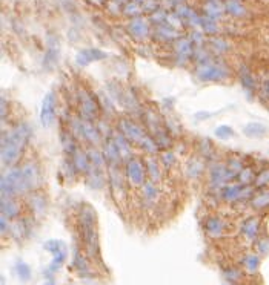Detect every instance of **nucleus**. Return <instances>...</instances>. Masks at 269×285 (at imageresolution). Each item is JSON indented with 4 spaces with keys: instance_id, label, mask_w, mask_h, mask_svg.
Instances as JSON below:
<instances>
[{
    "instance_id": "nucleus-3",
    "label": "nucleus",
    "mask_w": 269,
    "mask_h": 285,
    "mask_svg": "<svg viewBox=\"0 0 269 285\" xmlns=\"http://www.w3.org/2000/svg\"><path fill=\"white\" fill-rule=\"evenodd\" d=\"M29 190L25 176L22 172V167L11 169L2 176V198H13L16 195L26 193Z\"/></svg>"
},
{
    "instance_id": "nucleus-12",
    "label": "nucleus",
    "mask_w": 269,
    "mask_h": 285,
    "mask_svg": "<svg viewBox=\"0 0 269 285\" xmlns=\"http://www.w3.org/2000/svg\"><path fill=\"white\" fill-rule=\"evenodd\" d=\"M128 31L132 37L136 39H145L146 35L149 34V25L145 19L142 17H134L129 25H128Z\"/></svg>"
},
{
    "instance_id": "nucleus-2",
    "label": "nucleus",
    "mask_w": 269,
    "mask_h": 285,
    "mask_svg": "<svg viewBox=\"0 0 269 285\" xmlns=\"http://www.w3.org/2000/svg\"><path fill=\"white\" fill-rule=\"evenodd\" d=\"M95 211L91 205L85 204L80 210V224H82V233L86 244V248L91 256L97 253V232H95Z\"/></svg>"
},
{
    "instance_id": "nucleus-15",
    "label": "nucleus",
    "mask_w": 269,
    "mask_h": 285,
    "mask_svg": "<svg viewBox=\"0 0 269 285\" xmlns=\"http://www.w3.org/2000/svg\"><path fill=\"white\" fill-rule=\"evenodd\" d=\"M258 230H260V221L255 217L248 218L243 224H242V235L248 239V241H255L258 236Z\"/></svg>"
},
{
    "instance_id": "nucleus-44",
    "label": "nucleus",
    "mask_w": 269,
    "mask_h": 285,
    "mask_svg": "<svg viewBox=\"0 0 269 285\" xmlns=\"http://www.w3.org/2000/svg\"><path fill=\"white\" fill-rule=\"evenodd\" d=\"M257 247H258L260 253H266L269 250V241L267 239H261V241H258Z\"/></svg>"
},
{
    "instance_id": "nucleus-35",
    "label": "nucleus",
    "mask_w": 269,
    "mask_h": 285,
    "mask_svg": "<svg viewBox=\"0 0 269 285\" xmlns=\"http://www.w3.org/2000/svg\"><path fill=\"white\" fill-rule=\"evenodd\" d=\"M146 167H148V175L151 176V181H154V183L160 181V170H158L157 163L154 160H148Z\"/></svg>"
},
{
    "instance_id": "nucleus-21",
    "label": "nucleus",
    "mask_w": 269,
    "mask_h": 285,
    "mask_svg": "<svg viewBox=\"0 0 269 285\" xmlns=\"http://www.w3.org/2000/svg\"><path fill=\"white\" fill-rule=\"evenodd\" d=\"M223 11H225V4H222L220 0H208L205 4V14L216 20L222 17Z\"/></svg>"
},
{
    "instance_id": "nucleus-14",
    "label": "nucleus",
    "mask_w": 269,
    "mask_h": 285,
    "mask_svg": "<svg viewBox=\"0 0 269 285\" xmlns=\"http://www.w3.org/2000/svg\"><path fill=\"white\" fill-rule=\"evenodd\" d=\"M176 55H177V63L183 64L189 57H192L194 54V48H192V42H189L188 39H179L176 43Z\"/></svg>"
},
{
    "instance_id": "nucleus-4",
    "label": "nucleus",
    "mask_w": 269,
    "mask_h": 285,
    "mask_svg": "<svg viewBox=\"0 0 269 285\" xmlns=\"http://www.w3.org/2000/svg\"><path fill=\"white\" fill-rule=\"evenodd\" d=\"M195 76L201 82H219V80H226L229 77V69L225 64L208 60L205 63L198 64Z\"/></svg>"
},
{
    "instance_id": "nucleus-25",
    "label": "nucleus",
    "mask_w": 269,
    "mask_h": 285,
    "mask_svg": "<svg viewBox=\"0 0 269 285\" xmlns=\"http://www.w3.org/2000/svg\"><path fill=\"white\" fill-rule=\"evenodd\" d=\"M243 132L251 138H260L267 132V127L264 124H261V123H248L243 127Z\"/></svg>"
},
{
    "instance_id": "nucleus-11",
    "label": "nucleus",
    "mask_w": 269,
    "mask_h": 285,
    "mask_svg": "<svg viewBox=\"0 0 269 285\" xmlns=\"http://www.w3.org/2000/svg\"><path fill=\"white\" fill-rule=\"evenodd\" d=\"M106 55H108V54H105L103 51H100V49L88 48V49L80 51V52L76 55V63H77V66H88V64L92 63V61H98V60L106 58Z\"/></svg>"
},
{
    "instance_id": "nucleus-27",
    "label": "nucleus",
    "mask_w": 269,
    "mask_h": 285,
    "mask_svg": "<svg viewBox=\"0 0 269 285\" xmlns=\"http://www.w3.org/2000/svg\"><path fill=\"white\" fill-rule=\"evenodd\" d=\"M251 204H252V207L257 208V210H261V208L267 207V205H269V192H267V190L258 192L255 196H252Z\"/></svg>"
},
{
    "instance_id": "nucleus-26",
    "label": "nucleus",
    "mask_w": 269,
    "mask_h": 285,
    "mask_svg": "<svg viewBox=\"0 0 269 285\" xmlns=\"http://www.w3.org/2000/svg\"><path fill=\"white\" fill-rule=\"evenodd\" d=\"M223 223H222V220H219V218H209L208 221H206V230H208V233L211 235V236H214V238H219L222 233H223Z\"/></svg>"
},
{
    "instance_id": "nucleus-10",
    "label": "nucleus",
    "mask_w": 269,
    "mask_h": 285,
    "mask_svg": "<svg viewBox=\"0 0 269 285\" xmlns=\"http://www.w3.org/2000/svg\"><path fill=\"white\" fill-rule=\"evenodd\" d=\"M235 173L229 170V167L217 164L211 169V183L214 187H223Z\"/></svg>"
},
{
    "instance_id": "nucleus-13",
    "label": "nucleus",
    "mask_w": 269,
    "mask_h": 285,
    "mask_svg": "<svg viewBox=\"0 0 269 285\" xmlns=\"http://www.w3.org/2000/svg\"><path fill=\"white\" fill-rule=\"evenodd\" d=\"M249 195H251V189L245 187L243 184L242 186H239V184L237 186H226L223 189V198L226 201H231V202L240 201V199H243Z\"/></svg>"
},
{
    "instance_id": "nucleus-9",
    "label": "nucleus",
    "mask_w": 269,
    "mask_h": 285,
    "mask_svg": "<svg viewBox=\"0 0 269 285\" xmlns=\"http://www.w3.org/2000/svg\"><path fill=\"white\" fill-rule=\"evenodd\" d=\"M119 126H120V130H122V133L131 141V142H140V139L145 136V132H143V129L142 127H139L136 123H132V121H129V120H122L120 123H119Z\"/></svg>"
},
{
    "instance_id": "nucleus-1",
    "label": "nucleus",
    "mask_w": 269,
    "mask_h": 285,
    "mask_svg": "<svg viewBox=\"0 0 269 285\" xmlns=\"http://www.w3.org/2000/svg\"><path fill=\"white\" fill-rule=\"evenodd\" d=\"M29 136V127L26 124L17 126L2 139V163L4 166H13L23 151L25 142Z\"/></svg>"
},
{
    "instance_id": "nucleus-19",
    "label": "nucleus",
    "mask_w": 269,
    "mask_h": 285,
    "mask_svg": "<svg viewBox=\"0 0 269 285\" xmlns=\"http://www.w3.org/2000/svg\"><path fill=\"white\" fill-rule=\"evenodd\" d=\"M240 80H242V85H243V89L245 92L248 94V97L251 98L252 94H255V88H257V82L254 79V76L249 73V70L243 66L242 70H240Z\"/></svg>"
},
{
    "instance_id": "nucleus-18",
    "label": "nucleus",
    "mask_w": 269,
    "mask_h": 285,
    "mask_svg": "<svg viewBox=\"0 0 269 285\" xmlns=\"http://www.w3.org/2000/svg\"><path fill=\"white\" fill-rule=\"evenodd\" d=\"M82 138L88 139L92 145H97L100 141V132L98 129L89 121V120H82Z\"/></svg>"
},
{
    "instance_id": "nucleus-43",
    "label": "nucleus",
    "mask_w": 269,
    "mask_h": 285,
    "mask_svg": "<svg viewBox=\"0 0 269 285\" xmlns=\"http://www.w3.org/2000/svg\"><path fill=\"white\" fill-rule=\"evenodd\" d=\"M192 40H194L195 46H201V45H203V35H201L200 32H197V31H194L192 32Z\"/></svg>"
},
{
    "instance_id": "nucleus-34",
    "label": "nucleus",
    "mask_w": 269,
    "mask_h": 285,
    "mask_svg": "<svg viewBox=\"0 0 269 285\" xmlns=\"http://www.w3.org/2000/svg\"><path fill=\"white\" fill-rule=\"evenodd\" d=\"M243 265H245V268H246L249 273H255V271L258 270L260 259H258V256H255V255H248V256H245V259H243Z\"/></svg>"
},
{
    "instance_id": "nucleus-40",
    "label": "nucleus",
    "mask_w": 269,
    "mask_h": 285,
    "mask_svg": "<svg viewBox=\"0 0 269 285\" xmlns=\"http://www.w3.org/2000/svg\"><path fill=\"white\" fill-rule=\"evenodd\" d=\"M201 169H203V166H201V163H200V161H194V163H191V164H189V167H188V175H189L191 178H195V176H198V175H200Z\"/></svg>"
},
{
    "instance_id": "nucleus-5",
    "label": "nucleus",
    "mask_w": 269,
    "mask_h": 285,
    "mask_svg": "<svg viewBox=\"0 0 269 285\" xmlns=\"http://www.w3.org/2000/svg\"><path fill=\"white\" fill-rule=\"evenodd\" d=\"M43 247H45L46 252H49L52 255V261H51V265L48 268V274L56 273L62 267V264L65 262V259H66V245H65L63 241L49 239L48 242L43 244Z\"/></svg>"
},
{
    "instance_id": "nucleus-6",
    "label": "nucleus",
    "mask_w": 269,
    "mask_h": 285,
    "mask_svg": "<svg viewBox=\"0 0 269 285\" xmlns=\"http://www.w3.org/2000/svg\"><path fill=\"white\" fill-rule=\"evenodd\" d=\"M56 120V97L52 92H48L42 101V108H40V123L43 127L52 126Z\"/></svg>"
},
{
    "instance_id": "nucleus-33",
    "label": "nucleus",
    "mask_w": 269,
    "mask_h": 285,
    "mask_svg": "<svg viewBox=\"0 0 269 285\" xmlns=\"http://www.w3.org/2000/svg\"><path fill=\"white\" fill-rule=\"evenodd\" d=\"M239 181L240 184H249L252 181H255V173L251 167H243L239 172Z\"/></svg>"
},
{
    "instance_id": "nucleus-39",
    "label": "nucleus",
    "mask_w": 269,
    "mask_h": 285,
    "mask_svg": "<svg viewBox=\"0 0 269 285\" xmlns=\"http://www.w3.org/2000/svg\"><path fill=\"white\" fill-rule=\"evenodd\" d=\"M214 133H216V136H219L220 139H226V138H229V136L234 135V130H232L231 126H219Z\"/></svg>"
},
{
    "instance_id": "nucleus-17",
    "label": "nucleus",
    "mask_w": 269,
    "mask_h": 285,
    "mask_svg": "<svg viewBox=\"0 0 269 285\" xmlns=\"http://www.w3.org/2000/svg\"><path fill=\"white\" fill-rule=\"evenodd\" d=\"M225 13H228L231 17L242 19L246 16V8L242 0H226L225 2Z\"/></svg>"
},
{
    "instance_id": "nucleus-23",
    "label": "nucleus",
    "mask_w": 269,
    "mask_h": 285,
    "mask_svg": "<svg viewBox=\"0 0 269 285\" xmlns=\"http://www.w3.org/2000/svg\"><path fill=\"white\" fill-rule=\"evenodd\" d=\"M105 158L110 164H119V161L122 160V155H120V152L116 146L114 139L105 142Z\"/></svg>"
},
{
    "instance_id": "nucleus-20",
    "label": "nucleus",
    "mask_w": 269,
    "mask_h": 285,
    "mask_svg": "<svg viewBox=\"0 0 269 285\" xmlns=\"http://www.w3.org/2000/svg\"><path fill=\"white\" fill-rule=\"evenodd\" d=\"M20 205L13 198H2V217L13 220L19 215Z\"/></svg>"
},
{
    "instance_id": "nucleus-41",
    "label": "nucleus",
    "mask_w": 269,
    "mask_h": 285,
    "mask_svg": "<svg viewBox=\"0 0 269 285\" xmlns=\"http://www.w3.org/2000/svg\"><path fill=\"white\" fill-rule=\"evenodd\" d=\"M228 167H229V170H232L235 175H239V172L243 169V164H242V161H240L239 158H231L229 163H228Z\"/></svg>"
},
{
    "instance_id": "nucleus-7",
    "label": "nucleus",
    "mask_w": 269,
    "mask_h": 285,
    "mask_svg": "<svg viewBox=\"0 0 269 285\" xmlns=\"http://www.w3.org/2000/svg\"><path fill=\"white\" fill-rule=\"evenodd\" d=\"M126 176L131 184L134 186H143L145 184V169L140 160L129 158L126 164Z\"/></svg>"
},
{
    "instance_id": "nucleus-38",
    "label": "nucleus",
    "mask_w": 269,
    "mask_h": 285,
    "mask_svg": "<svg viewBox=\"0 0 269 285\" xmlns=\"http://www.w3.org/2000/svg\"><path fill=\"white\" fill-rule=\"evenodd\" d=\"M260 97L264 101V104L269 108V76H266L261 80V86H260Z\"/></svg>"
},
{
    "instance_id": "nucleus-30",
    "label": "nucleus",
    "mask_w": 269,
    "mask_h": 285,
    "mask_svg": "<svg viewBox=\"0 0 269 285\" xmlns=\"http://www.w3.org/2000/svg\"><path fill=\"white\" fill-rule=\"evenodd\" d=\"M139 145H140L142 149H145V152H148V154H155V152H157V148H158L157 141L152 139V138L148 136V135H145V136L140 139Z\"/></svg>"
},
{
    "instance_id": "nucleus-29",
    "label": "nucleus",
    "mask_w": 269,
    "mask_h": 285,
    "mask_svg": "<svg viewBox=\"0 0 269 285\" xmlns=\"http://www.w3.org/2000/svg\"><path fill=\"white\" fill-rule=\"evenodd\" d=\"M59 60V48L52 43L48 42V51H46V57H45V67L48 64V67H52Z\"/></svg>"
},
{
    "instance_id": "nucleus-24",
    "label": "nucleus",
    "mask_w": 269,
    "mask_h": 285,
    "mask_svg": "<svg viewBox=\"0 0 269 285\" xmlns=\"http://www.w3.org/2000/svg\"><path fill=\"white\" fill-rule=\"evenodd\" d=\"M113 139H114V142H116V146H117V149H119V152H120V155H122V158H129L131 157V146H129V139L122 133H116L114 136H113Z\"/></svg>"
},
{
    "instance_id": "nucleus-46",
    "label": "nucleus",
    "mask_w": 269,
    "mask_h": 285,
    "mask_svg": "<svg viewBox=\"0 0 269 285\" xmlns=\"http://www.w3.org/2000/svg\"><path fill=\"white\" fill-rule=\"evenodd\" d=\"M7 221H8V218H5V217H2V226H0V229H2V233H5L7 232Z\"/></svg>"
},
{
    "instance_id": "nucleus-16",
    "label": "nucleus",
    "mask_w": 269,
    "mask_h": 285,
    "mask_svg": "<svg viewBox=\"0 0 269 285\" xmlns=\"http://www.w3.org/2000/svg\"><path fill=\"white\" fill-rule=\"evenodd\" d=\"M155 35H158V37H160L162 40H165V42H170V40H174V39L179 37V32H177L176 26H173L171 23L165 22V23L157 25V28H155Z\"/></svg>"
},
{
    "instance_id": "nucleus-49",
    "label": "nucleus",
    "mask_w": 269,
    "mask_h": 285,
    "mask_svg": "<svg viewBox=\"0 0 269 285\" xmlns=\"http://www.w3.org/2000/svg\"><path fill=\"white\" fill-rule=\"evenodd\" d=\"M116 2H117V4H120V5H122V4H125V2H126V0H116Z\"/></svg>"
},
{
    "instance_id": "nucleus-45",
    "label": "nucleus",
    "mask_w": 269,
    "mask_h": 285,
    "mask_svg": "<svg viewBox=\"0 0 269 285\" xmlns=\"http://www.w3.org/2000/svg\"><path fill=\"white\" fill-rule=\"evenodd\" d=\"M174 161V155L171 154V152H166L165 155H163V163L166 164V166H170V163H173Z\"/></svg>"
},
{
    "instance_id": "nucleus-42",
    "label": "nucleus",
    "mask_w": 269,
    "mask_h": 285,
    "mask_svg": "<svg viewBox=\"0 0 269 285\" xmlns=\"http://www.w3.org/2000/svg\"><path fill=\"white\" fill-rule=\"evenodd\" d=\"M211 45H212L214 51L219 52V54H222L228 49V45H226L225 40H211Z\"/></svg>"
},
{
    "instance_id": "nucleus-36",
    "label": "nucleus",
    "mask_w": 269,
    "mask_h": 285,
    "mask_svg": "<svg viewBox=\"0 0 269 285\" xmlns=\"http://www.w3.org/2000/svg\"><path fill=\"white\" fill-rule=\"evenodd\" d=\"M140 5H142V4L136 2V0H134V2H131V4H126V5H125V14L132 16V17H139V14L143 11V8H142Z\"/></svg>"
},
{
    "instance_id": "nucleus-47",
    "label": "nucleus",
    "mask_w": 269,
    "mask_h": 285,
    "mask_svg": "<svg viewBox=\"0 0 269 285\" xmlns=\"http://www.w3.org/2000/svg\"><path fill=\"white\" fill-rule=\"evenodd\" d=\"M171 2H173L174 5H180V4L183 2V0H171Z\"/></svg>"
},
{
    "instance_id": "nucleus-22",
    "label": "nucleus",
    "mask_w": 269,
    "mask_h": 285,
    "mask_svg": "<svg viewBox=\"0 0 269 285\" xmlns=\"http://www.w3.org/2000/svg\"><path fill=\"white\" fill-rule=\"evenodd\" d=\"M73 166L79 170V172H88L91 167V161H89V155H85L82 151H76L73 154Z\"/></svg>"
},
{
    "instance_id": "nucleus-8",
    "label": "nucleus",
    "mask_w": 269,
    "mask_h": 285,
    "mask_svg": "<svg viewBox=\"0 0 269 285\" xmlns=\"http://www.w3.org/2000/svg\"><path fill=\"white\" fill-rule=\"evenodd\" d=\"M79 101H80L82 117L85 120L92 121L97 117V103H95V100L85 89H80V92H79Z\"/></svg>"
},
{
    "instance_id": "nucleus-37",
    "label": "nucleus",
    "mask_w": 269,
    "mask_h": 285,
    "mask_svg": "<svg viewBox=\"0 0 269 285\" xmlns=\"http://www.w3.org/2000/svg\"><path fill=\"white\" fill-rule=\"evenodd\" d=\"M254 184H255L257 189H261V187H264V186L269 184V169H264L263 172H260V173L255 176Z\"/></svg>"
},
{
    "instance_id": "nucleus-32",
    "label": "nucleus",
    "mask_w": 269,
    "mask_h": 285,
    "mask_svg": "<svg viewBox=\"0 0 269 285\" xmlns=\"http://www.w3.org/2000/svg\"><path fill=\"white\" fill-rule=\"evenodd\" d=\"M14 270H16V274H17L22 280H26V279H29V276H31V268H29V265H28L26 262H23V261L16 262Z\"/></svg>"
},
{
    "instance_id": "nucleus-31",
    "label": "nucleus",
    "mask_w": 269,
    "mask_h": 285,
    "mask_svg": "<svg viewBox=\"0 0 269 285\" xmlns=\"http://www.w3.org/2000/svg\"><path fill=\"white\" fill-rule=\"evenodd\" d=\"M143 196L148 202H154L157 199V189L154 186V181H148L143 186Z\"/></svg>"
},
{
    "instance_id": "nucleus-28",
    "label": "nucleus",
    "mask_w": 269,
    "mask_h": 285,
    "mask_svg": "<svg viewBox=\"0 0 269 285\" xmlns=\"http://www.w3.org/2000/svg\"><path fill=\"white\" fill-rule=\"evenodd\" d=\"M200 28L203 29L206 34H216V32H219V23H217V20L212 19V17H209V16H206V14L201 17Z\"/></svg>"
},
{
    "instance_id": "nucleus-48",
    "label": "nucleus",
    "mask_w": 269,
    "mask_h": 285,
    "mask_svg": "<svg viewBox=\"0 0 269 285\" xmlns=\"http://www.w3.org/2000/svg\"><path fill=\"white\" fill-rule=\"evenodd\" d=\"M136 2H139V4H142V5H143V4H146V2H148V0H136Z\"/></svg>"
}]
</instances>
